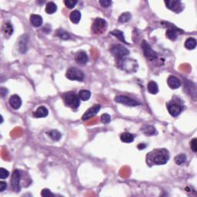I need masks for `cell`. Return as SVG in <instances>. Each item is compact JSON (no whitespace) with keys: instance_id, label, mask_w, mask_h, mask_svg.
Here are the masks:
<instances>
[{"instance_id":"1f68e13d","label":"cell","mask_w":197,"mask_h":197,"mask_svg":"<svg viewBox=\"0 0 197 197\" xmlns=\"http://www.w3.org/2000/svg\"><path fill=\"white\" fill-rule=\"evenodd\" d=\"M77 2H77L76 0H65V1H64L65 6H66L67 8H69V9H73V8L75 7V5L77 4Z\"/></svg>"},{"instance_id":"8992f818","label":"cell","mask_w":197,"mask_h":197,"mask_svg":"<svg viewBox=\"0 0 197 197\" xmlns=\"http://www.w3.org/2000/svg\"><path fill=\"white\" fill-rule=\"evenodd\" d=\"M167 109H168L169 113L172 116L176 117L182 113L183 109V106L178 101L172 100L170 103H167Z\"/></svg>"},{"instance_id":"ac0fdd59","label":"cell","mask_w":197,"mask_h":197,"mask_svg":"<svg viewBox=\"0 0 197 197\" xmlns=\"http://www.w3.org/2000/svg\"><path fill=\"white\" fill-rule=\"evenodd\" d=\"M147 90L149 93L156 95L159 93V87L157 83L154 81H150L147 85Z\"/></svg>"},{"instance_id":"277c9868","label":"cell","mask_w":197,"mask_h":197,"mask_svg":"<svg viewBox=\"0 0 197 197\" xmlns=\"http://www.w3.org/2000/svg\"><path fill=\"white\" fill-rule=\"evenodd\" d=\"M65 76L71 81L81 82L84 79V73L79 69L75 67H71L65 73Z\"/></svg>"},{"instance_id":"7c38bea8","label":"cell","mask_w":197,"mask_h":197,"mask_svg":"<svg viewBox=\"0 0 197 197\" xmlns=\"http://www.w3.org/2000/svg\"><path fill=\"white\" fill-rule=\"evenodd\" d=\"M100 109H101V106H100L99 104L94 105V106L90 107L89 109H87V111L84 113V114H83L82 119H83V120H84V121L88 120V119H89L90 118L96 116V115L98 113V111L100 110Z\"/></svg>"},{"instance_id":"74e56055","label":"cell","mask_w":197,"mask_h":197,"mask_svg":"<svg viewBox=\"0 0 197 197\" xmlns=\"http://www.w3.org/2000/svg\"><path fill=\"white\" fill-rule=\"evenodd\" d=\"M6 188H7V183L3 181L0 182V192H3Z\"/></svg>"},{"instance_id":"ba28073f","label":"cell","mask_w":197,"mask_h":197,"mask_svg":"<svg viewBox=\"0 0 197 197\" xmlns=\"http://www.w3.org/2000/svg\"><path fill=\"white\" fill-rule=\"evenodd\" d=\"M142 50H143V53L145 55L146 58L149 61H154V60H156L157 58V54L153 49H152V47L150 46L149 43L146 40H143L142 42Z\"/></svg>"},{"instance_id":"4dcf8cb0","label":"cell","mask_w":197,"mask_h":197,"mask_svg":"<svg viewBox=\"0 0 197 197\" xmlns=\"http://www.w3.org/2000/svg\"><path fill=\"white\" fill-rule=\"evenodd\" d=\"M131 17H132V16H131L130 13L128 12H124V13H123L122 15H120V16L119 17V21L120 22H123V23H124V22H127L130 20Z\"/></svg>"},{"instance_id":"4316f807","label":"cell","mask_w":197,"mask_h":197,"mask_svg":"<svg viewBox=\"0 0 197 197\" xmlns=\"http://www.w3.org/2000/svg\"><path fill=\"white\" fill-rule=\"evenodd\" d=\"M90 96H91V93L90 91L86 89H83L80 90L79 93V97L83 101H87V100L89 99Z\"/></svg>"},{"instance_id":"7a4b0ae2","label":"cell","mask_w":197,"mask_h":197,"mask_svg":"<svg viewBox=\"0 0 197 197\" xmlns=\"http://www.w3.org/2000/svg\"><path fill=\"white\" fill-rule=\"evenodd\" d=\"M64 103L65 106L72 108V109H77L80 105V98L76 94L70 92L63 95Z\"/></svg>"},{"instance_id":"d590c367","label":"cell","mask_w":197,"mask_h":197,"mask_svg":"<svg viewBox=\"0 0 197 197\" xmlns=\"http://www.w3.org/2000/svg\"><path fill=\"white\" fill-rule=\"evenodd\" d=\"M196 142H197V139L196 138H194L193 139H192L191 142H190V147H191L192 150L194 152H197V145H196Z\"/></svg>"},{"instance_id":"5bb4252c","label":"cell","mask_w":197,"mask_h":197,"mask_svg":"<svg viewBox=\"0 0 197 197\" xmlns=\"http://www.w3.org/2000/svg\"><path fill=\"white\" fill-rule=\"evenodd\" d=\"M167 83H168V86H170V88L172 89H176L181 86V81L174 75L169 76L168 79H167Z\"/></svg>"},{"instance_id":"d4e9b609","label":"cell","mask_w":197,"mask_h":197,"mask_svg":"<svg viewBox=\"0 0 197 197\" xmlns=\"http://www.w3.org/2000/svg\"><path fill=\"white\" fill-rule=\"evenodd\" d=\"M47 134L54 141H59L62 137V134L57 130H50L47 132Z\"/></svg>"},{"instance_id":"ffe728a7","label":"cell","mask_w":197,"mask_h":197,"mask_svg":"<svg viewBox=\"0 0 197 197\" xmlns=\"http://www.w3.org/2000/svg\"><path fill=\"white\" fill-rule=\"evenodd\" d=\"M120 139L125 143H131L134 141V136L129 132H123L121 134Z\"/></svg>"},{"instance_id":"e0dca14e","label":"cell","mask_w":197,"mask_h":197,"mask_svg":"<svg viewBox=\"0 0 197 197\" xmlns=\"http://www.w3.org/2000/svg\"><path fill=\"white\" fill-rule=\"evenodd\" d=\"M30 22L34 27H40L42 25L43 20H42V16L39 15L32 14L30 16Z\"/></svg>"},{"instance_id":"9c48e42d","label":"cell","mask_w":197,"mask_h":197,"mask_svg":"<svg viewBox=\"0 0 197 197\" xmlns=\"http://www.w3.org/2000/svg\"><path fill=\"white\" fill-rule=\"evenodd\" d=\"M21 175H22V172L19 170H16L12 172V179H11V184H12V187L13 190H14V191L16 192V193L19 192L21 190Z\"/></svg>"},{"instance_id":"f35d334b","label":"cell","mask_w":197,"mask_h":197,"mask_svg":"<svg viewBox=\"0 0 197 197\" xmlns=\"http://www.w3.org/2000/svg\"><path fill=\"white\" fill-rule=\"evenodd\" d=\"M0 92H1V96H5L6 95H7V92L8 90L6 89V88H3V87H2L1 89H0Z\"/></svg>"},{"instance_id":"3957f363","label":"cell","mask_w":197,"mask_h":197,"mask_svg":"<svg viewBox=\"0 0 197 197\" xmlns=\"http://www.w3.org/2000/svg\"><path fill=\"white\" fill-rule=\"evenodd\" d=\"M119 68L122 69L123 70L126 71V73H134L137 70L138 64L136 60H132V59H123V60H119Z\"/></svg>"},{"instance_id":"83f0119b","label":"cell","mask_w":197,"mask_h":197,"mask_svg":"<svg viewBox=\"0 0 197 197\" xmlns=\"http://www.w3.org/2000/svg\"><path fill=\"white\" fill-rule=\"evenodd\" d=\"M3 31H4V33L6 34L8 36H10L14 32V29H13L12 25L10 22H6V24L3 26Z\"/></svg>"},{"instance_id":"9a60e30c","label":"cell","mask_w":197,"mask_h":197,"mask_svg":"<svg viewBox=\"0 0 197 197\" xmlns=\"http://www.w3.org/2000/svg\"><path fill=\"white\" fill-rule=\"evenodd\" d=\"M49 114V110L46 106H39V108L34 112L33 116L36 118H44L46 117Z\"/></svg>"},{"instance_id":"2e32d148","label":"cell","mask_w":197,"mask_h":197,"mask_svg":"<svg viewBox=\"0 0 197 197\" xmlns=\"http://www.w3.org/2000/svg\"><path fill=\"white\" fill-rule=\"evenodd\" d=\"M75 61L79 64H85L88 61V55L87 53L84 51H79L75 54Z\"/></svg>"},{"instance_id":"4fadbf2b","label":"cell","mask_w":197,"mask_h":197,"mask_svg":"<svg viewBox=\"0 0 197 197\" xmlns=\"http://www.w3.org/2000/svg\"><path fill=\"white\" fill-rule=\"evenodd\" d=\"M11 107L14 109H19L22 106V99L18 95H13L9 100Z\"/></svg>"},{"instance_id":"cb8c5ba5","label":"cell","mask_w":197,"mask_h":197,"mask_svg":"<svg viewBox=\"0 0 197 197\" xmlns=\"http://www.w3.org/2000/svg\"><path fill=\"white\" fill-rule=\"evenodd\" d=\"M55 35L57 36L60 39H62V40H68V39H70V35L68 33V32H66L65 30H64V29H58V30L56 31V33H55Z\"/></svg>"},{"instance_id":"6da1fadb","label":"cell","mask_w":197,"mask_h":197,"mask_svg":"<svg viewBox=\"0 0 197 197\" xmlns=\"http://www.w3.org/2000/svg\"><path fill=\"white\" fill-rule=\"evenodd\" d=\"M170 159L169 152L165 149H154L147 156V162L149 166L164 165Z\"/></svg>"},{"instance_id":"7402d4cb","label":"cell","mask_w":197,"mask_h":197,"mask_svg":"<svg viewBox=\"0 0 197 197\" xmlns=\"http://www.w3.org/2000/svg\"><path fill=\"white\" fill-rule=\"evenodd\" d=\"M57 10V6L55 5V3H54L53 2H49L46 4V12L47 14H53L56 12Z\"/></svg>"},{"instance_id":"f546056e","label":"cell","mask_w":197,"mask_h":197,"mask_svg":"<svg viewBox=\"0 0 197 197\" xmlns=\"http://www.w3.org/2000/svg\"><path fill=\"white\" fill-rule=\"evenodd\" d=\"M174 160H175V162L177 165L180 166L185 162V160H186V156H185V154L183 153L179 154V155H177L175 157Z\"/></svg>"},{"instance_id":"8d00e7d4","label":"cell","mask_w":197,"mask_h":197,"mask_svg":"<svg viewBox=\"0 0 197 197\" xmlns=\"http://www.w3.org/2000/svg\"><path fill=\"white\" fill-rule=\"evenodd\" d=\"M100 5H101L103 7H109L112 5V2L109 0H100L99 1Z\"/></svg>"},{"instance_id":"f1b7e54d","label":"cell","mask_w":197,"mask_h":197,"mask_svg":"<svg viewBox=\"0 0 197 197\" xmlns=\"http://www.w3.org/2000/svg\"><path fill=\"white\" fill-rule=\"evenodd\" d=\"M141 130L147 136H152L156 132V129L152 126H145Z\"/></svg>"},{"instance_id":"5b68a950","label":"cell","mask_w":197,"mask_h":197,"mask_svg":"<svg viewBox=\"0 0 197 197\" xmlns=\"http://www.w3.org/2000/svg\"><path fill=\"white\" fill-rule=\"evenodd\" d=\"M110 52L113 56L117 59L118 60H121L126 58V56L129 54V51L126 47L121 45L113 46L110 48Z\"/></svg>"},{"instance_id":"e575fe53","label":"cell","mask_w":197,"mask_h":197,"mask_svg":"<svg viewBox=\"0 0 197 197\" xmlns=\"http://www.w3.org/2000/svg\"><path fill=\"white\" fill-rule=\"evenodd\" d=\"M41 195L44 197H52L54 196V194L49 190V189H44L41 192Z\"/></svg>"},{"instance_id":"d6986e66","label":"cell","mask_w":197,"mask_h":197,"mask_svg":"<svg viewBox=\"0 0 197 197\" xmlns=\"http://www.w3.org/2000/svg\"><path fill=\"white\" fill-rule=\"evenodd\" d=\"M81 12L79 10H74L70 13V19L71 20V22L73 23L77 24L80 22V19H81Z\"/></svg>"},{"instance_id":"484cf974","label":"cell","mask_w":197,"mask_h":197,"mask_svg":"<svg viewBox=\"0 0 197 197\" xmlns=\"http://www.w3.org/2000/svg\"><path fill=\"white\" fill-rule=\"evenodd\" d=\"M177 33H178L177 29H170L166 31V37L168 38L169 39L174 41L177 39Z\"/></svg>"},{"instance_id":"d6a6232c","label":"cell","mask_w":197,"mask_h":197,"mask_svg":"<svg viewBox=\"0 0 197 197\" xmlns=\"http://www.w3.org/2000/svg\"><path fill=\"white\" fill-rule=\"evenodd\" d=\"M111 121V117L108 113H104L101 116V122L104 124H108V123H110Z\"/></svg>"},{"instance_id":"603a6c76","label":"cell","mask_w":197,"mask_h":197,"mask_svg":"<svg viewBox=\"0 0 197 197\" xmlns=\"http://www.w3.org/2000/svg\"><path fill=\"white\" fill-rule=\"evenodd\" d=\"M110 34L111 35L114 36L115 37L117 38L118 39H119L121 42H124V43H126V44H129V43H127V42H126V39H125V36L122 31L118 30V29H115V30H113V32H110Z\"/></svg>"},{"instance_id":"836d02e7","label":"cell","mask_w":197,"mask_h":197,"mask_svg":"<svg viewBox=\"0 0 197 197\" xmlns=\"http://www.w3.org/2000/svg\"><path fill=\"white\" fill-rule=\"evenodd\" d=\"M9 175V172L8 170H6V169L4 168H0V179L2 180H4V179L7 178Z\"/></svg>"},{"instance_id":"30bf717a","label":"cell","mask_w":197,"mask_h":197,"mask_svg":"<svg viewBox=\"0 0 197 197\" xmlns=\"http://www.w3.org/2000/svg\"><path fill=\"white\" fill-rule=\"evenodd\" d=\"M115 101L118 103L126 105L128 106H137L140 105V103H139L136 100L133 99L132 98H129L126 96H117L115 98Z\"/></svg>"},{"instance_id":"52a82bcc","label":"cell","mask_w":197,"mask_h":197,"mask_svg":"<svg viewBox=\"0 0 197 197\" xmlns=\"http://www.w3.org/2000/svg\"><path fill=\"white\" fill-rule=\"evenodd\" d=\"M107 29V22L102 18H97L95 19L92 26V30L96 34H101Z\"/></svg>"},{"instance_id":"44dd1931","label":"cell","mask_w":197,"mask_h":197,"mask_svg":"<svg viewBox=\"0 0 197 197\" xmlns=\"http://www.w3.org/2000/svg\"><path fill=\"white\" fill-rule=\"evenodd\" d=\"M196 40L194 38H188L185 42V47L189 50H193L196 47Z\"/></svg>"},{"instance_id":"8fae6325","label":"cell","mask_w":197,"mask_h":197,"mask_svg":"<svg viewBox=\"0 0 197 197\" xmlns=\"http://www.w3.org/2000/svg\"><path fill=\"white\" fill-rule=\"evenodd\" d=\"M165 4L169 9H170V10L173 11V12L176 13H180V12H182L183 10V8H184V6L182 4L181 2L179 1H173V0L170 1V0H167V1H165Z\"/></svg>"},{"instance_id":"ab89813d","label":"cell","mask_w":197,"mask_h":197,"mask_svg":"<svg viewBox=\"0 0 197 197\" xmlns=\"http://www.w3.org/2000/svg\"><path fill=\"white\" fill-rule=\"evenodd\" d=\"M137 147H138V149H144L146 147H147V145H146V144H144V143H140V144H139V145H138Z\"/></svg>"}]
</instances>
